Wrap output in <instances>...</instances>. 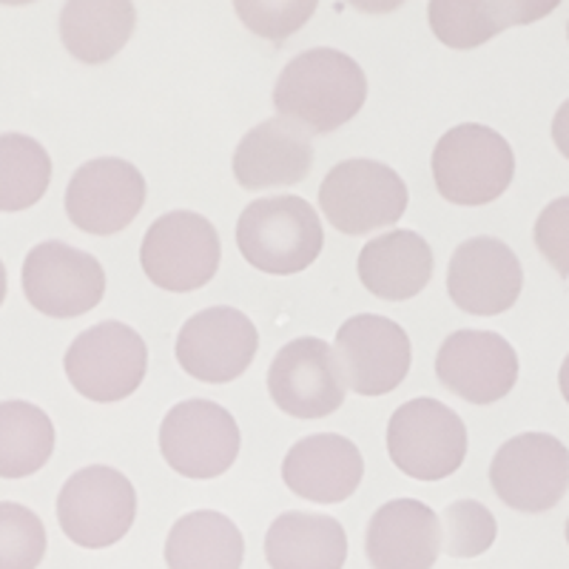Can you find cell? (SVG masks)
<instances>
[{
    "label": "cell",
    "mask_w": 569,
    "mask_h": 569,
    "mask_svg": "<svg viewBox=\"0 0 569 569\" xmlns=\"http://www.w3.org/2000/svg\"><path fill=\"white\" fill-rule=\"evenodd\" d=\"M563 536H567V543H569V518H567V527H563Z\"/></svg>",
    "instance_id": "e575fe53"
},
{
    "label": "cell",
    "mask_w": 569,
    "mask_h": 569,
    "mask_svg": "<svg viewBox=\"0 0 569 569\" xmlns=\"http://www.w3.org/2000/svg\"><path fill=\"white\" fill-rule=\"evenodd\" d=\"M233 9L253 34L284 40L313 18L317 3H308V0H288V3L284 0H242V3H233Z\"/></svg>",
    "instance_id": "f546056e"
},
{
    "label": "cell",
    "mask_w": 569,
    "mask_h": 569,
    "mask_svg": "<svg viewBox=\"0 0 569 569\" xmlns=\"http://www.w3.org/2000/svg\"><path fill=\"white\" fill-rule=\"evenodd\" d=\"M146 202V180L120 157L83 162L66 188V213L86 233L111 237L134 222Z\"/></svg>",
    "instance_id": "9a60e30c"
},
{
    "label": "cell",
    "mask_w": 569,
    "mask_h": 569,
    "mask_svg": "<svg viewBox=\"0 0 569 569\" xmlns=\"http://www.w3.org/2000/svg\"><path fill=\"white\" fill-rule=\"evenodd\" d=\"M356 268L373 297L405 302L419 297L433 277V248L416 231H390L362 248Z\"/></svg>",
    "instance_id": "44dd1931"
},
{
    "label": "cell",
    "mask_w": 569,
    "mask_h": 569,
    "mask_svg": "<svg viewBox=\"0 0 569 569\" xmlns=\"http://www.w3.org/2000/svg\"><path fill=\"white\" fill-rule=\"evenodd\" d=\"M137 27L129 0H71L60 12V40L80 63L98 66L114 58Z\"/></svg>",
    "instance_id": "cb8c5ba5"
},
{
    "label": "cell",
    "mask_w": 569,
    "mask_h": 569,
    "mask_svg": "<svg viewBox=\"0 0 569 569\" xmlns=\"http://www.w3.org/2000/svg\"><path fill=\"white\" fill-rule=\"evenodd\" d=\"M556 7V0H433L427 14L430 29L441 43L450 49H476L496 38L501 29L512 23H530L550 14Z\"/></svg>",
    "instance_id": "7402d4cb"
},
{
    "label": "cell",
    "mask_w": 569,
    "mask_h": 569,
    "mask_svg": "<svg viewBox=\"0 0 569 569\" xmlns=\"http://www.w3.org/2000/svg\"><path fill=\"white\" fill-rule=\"evenodd\" d=\"M333 353L348 390L359 396H385L399 388L413 359L405 328L376 313L350 317L339 328Z\"/></svg>",
    "instance_id": "4fadbf2b"
},
{
    "label": "cell",
    "mask_w": 569,
    "mask_h": 569,
    "mask_svg": "<svg viewBox=\"0 0 569 569\" xmlns=\"http://www.w3.org/2000/svg\"><path fill=\"white\" fill-rule=\"evenodd\" d=\"M20 282L34 311L54 319L83 317L98 308L106 293V273L98 259L60 240H46L27 253Z\"/></svg>",
    "instance_id": "8fae6325"
},
{
    "label": "cell",
    "mask_w": 569,
    "mask_h": 569,
    "mask_svg": "<svg viewBox=\"0 0 569 569\" xmlns=\"http://www.w3.org/2000/svg\"><path fill=\"white\" fill-rule=\"evenodd\" d=\"M525 288V271L507 242L476 237L461 242L447 268V293L456 308L472 317L510 311Z\"/></svg>",
    "instance_id": "e0dca14e"
},
{
    "label": "cell",
    "mask_w": 569,
    "mask_h": 569,
    "mask_svg": "<svg viewBox=\"0 0 569 569\" xmlns=\"http://www.w3.org/2000/svg\"><path fill=\"white\" fill-rule=\"evenodd\" d=\"M266 558L271 569H342L348 536L337 518L282 512L268 527Z\"/></svg>",
    "instance_id": "603a6c76"
},
{
    "label": "cell",
    "mask_w": 569,
    "mask_h": 569,
    "mask_svg": "<svg viewBox=\"0 0 569 569\" xmlns=\"http://www.w3.org/2000/svg\"><path fill=\"white\" fill-rule=\"evenodd\" d=\"M71 388L91 401H120L134 393L149 370V350L134 328L100 322L69 345L63 359Z\"/></svg>",
    "instance_id": "ba28073f"
},
{
    "label": "cell",
    "mask_w": 569,
    "mask_h": 569,
    "mask_svg": "<svg viewBox=\"0 0 569 569\" xmlns=\"http://www.w3.org/2000/svg\"><path fill=\"white\" fill-rule=\"evenodd\" d=\"M237 246L257 271L291 277L322 253V220L302 197H262L242 211Z\"/></svg>",
    "instance_id": "7a4b0ae2"
},
{
    "label": "cell",
    "mask_w": 569,
    "mask_h": 569,
    "mask_svg": "<svg viewBox=\"0 0 569 569\" xmlns=\"http://www.w3.org/2000/svg\"><path fill=\"white\" fill-rule=\"evenodd\" d=\"M365 552L373 569H430L441 556V518L416 498H396L370 516Z\"/></svg>",
    "instance_id": "ac0fdd59"
},
{
    "label": "cell",
    "mask_w": 569,
    "mask_h": 569,
    "mask_svg": "<svg viewBox=\"0 0 569 569\" xmlns=\"http://www.w3.org/2000/svg\"><path fill=\"white\" fill-rule=\"evenodd\" d=\"M490 485L518 512H547L569 490V450L550 433H521L498 447Z\"/></svg>",
    "instance_id": "30bf717a"
},
{
    "label": "cell",
    "mask_w": 569,
    "mask_h": 569,
    "mask_svg": "<svg viewBox=\"0 0 569 569\" xmlns=\"http://www.w3.org/2000/svg\"><path fill=\"white\" fill-rule=\"evenodd\" d=\"M558 385H561V396L567 399V405H569V353L561 365V373H558Z\"/></svg>",
    "instance_id": "d6a6232c"
},
{
    "label": "cell",
    "mask_w": 569,
    "mask_h": 569,
    "mask_svg": "<svg viewBox=\"0 0 569 569\" xmlns=\"http://www.w3.org/2000/svg\"><path fill=\"white\" fill-rule=\"evenodd\" d=\"M567 38H569V23H567Z\"/></svg>",
    "instance_id": "d590c367"
},
{
    "label": "cell",
    "mask_w": 569,
    "mask_h": 569,
    "mask_svg": "<svg viewBox=\"0 0 569 569\" xmlns=\"http://www.w3.org/2000/svg\"><path fill=\"white\" fill-rule=\"evenodd\" d=\"M368 98L362 66L339 49H308L279 71L273 109L308 134H328L353 120Z\"/></svg>",
    "instance_id": "6da1fadb"
},
{
    "label": "cell",
    "mask_w": 569,
    "mask_h": 569,
    "mask_svg": "<svg viewBox=\"0 0 569 569\" xmlns=\"http://www.w3.org/2000/svg\"><path fill=\"white\" fill-rule=\"evenodd\" d=\"M162 556L169 569H240L246 538L222 512L197 510L171 527Z\"/></svg>",
    "instance_id": "d4e9b609"
},
{
    "label": "cell",
    "mask_w": 569,
    "mask_h": 569,
    "mask_svg": "<svg viewBox=\"0 0 569 569\" xmlns=\"http://www.w3.org/2000/svg\"><path fill=\"white\" fill-rule=\"evenodd\" d=\"M319 208L337 231L365 237L401 220L408 211V186L385 162L345 160L319 186Z\"/></svg>",
    "instance_id": "277c9868"
},
{
    "label": "cell",
    "mask_w": 569,
    "mask_h": 569,
    "mask_svg": "<svg viewBox=\"0 0 569 569\" xmlns=\"http://www.w3.org/2000/svg\"><path fill=\"white\" fill-rule=\"evenodd\" d=\"M259 333L251 319L237 308H206L182 325L177 337V362L188 376L208 385L240 379L251 368Z\"/></svg>",
    "instance_id": "5bb4252c"
},
{
    "label": "cell",
    "mask_w": 569,
    "mask_h": 569,
    "mask_svg": "<svg viewBox=\"0 0 569 569\" xmlns=\"http://www.w3.org/2000/svg\"><path fill=\"white\" fill-rule=\"evenodd\" d=\"M137 516V492L114 467L91 465L71 472L58 496L60 530L83 550L123 541Z\"/></svg>",
    "instance_id": "52a82bcc"
},
{
    "label": "cell",
    "mask_w": 569,
    "mask_h": 569,
    "mask_svg": "<svg viewBox=\"0 0 569 569\" xmlns=\"http://www.w3.org/2000/svg\"><path fill=\"white\" fill-rule=\"evenodd\" d=\"M496 516L481 501L459 498L441 518V550L450 558H479L496 543Z\"/></svg>",
    "instance_id": "83f0119b"
},
{
    "label": "cell",
    "mask_w": 569,
    "mask_h": 569,
    "mask_svg": "<svg viewBox=\"0 0 569 569\" xmlns=\"http://www.w3.org/2000/svg\"><path fill=\"white\" fill-rule=\"evenodd\" d=\"M365 461L359 447L337 433H313L299 439L282 461L288 490L313 505H339L362 485Z\"/></svg>",
    "instance_id": "d6986e66"
},
{
    "label": "cell",
    "mask_w": 569,
    "mask_h": 569,
    "mask_svg": "<svg viewBox=\"0 0 569 569\" xmlns=\"http://www.w3.org/2000/svg\"><path fill=\"white\" fill-rule=\"evenodd\" d=\"M240 425L217 401H180L160 425L162 459L186 479L222 476L240 456Z\"/></svg>",
    "instance_id": "9c48e42d"
},
{
    "label": "cell",
    "mask_w": 569,
    "mask_h": 569,
    "mask_svg": "<svg viewBox=\"0 0 569 569\" xmlns=\"http://www.w3.org/2000/svg\"><path fill=\"white\" fill-rule=\"evenodd\" d=\"M220 233L194 211H169L157 217L142 237L140 266L146 277L171 293L197 291L220 268Z\"/></svg>",
    "instance_id": "8992f818"
},
{
    "label": "cell",
    "mask_w": 569,
    "mask_h": 569,
    "mask_svg": "<svg viewBox=\"0 0 569 569\" xmlns=\"http://www.w3.org/2000/svg\"><path fill=\"white\" fill-rule=\"evenodd\" d=\"M46 556V527L38 512L0 501V569H38Z\"/></svg>",
    "instance_id": "f1b7e54d"
},
{
    "label": "cell",
    "mask_w": 569,
    "mask_h": 569,
    "mask_svg": "<svg viewBox=\"0 0 569 569\" xmlns=\"http://www.w3.org/2000/svg\"><path fill=\"white\" fill-rule=\"evenodd\" d=\"M536 248L541 257L558 271V277H569V197H558L538 213L536 220Z\"/></svg>",
    "instance_id": "4dcf8cb0"
},
{
    "label": "cell",
    "mask_w": 569,
    "mask_h": 569,
    "mask_svg": "<svg viewBox=\"0 0 569 569\" xmlns=\"http://www.w3.org/2000/svg\"><path fill=\"white\" fill-rule=\"evenodd\" d=\"M268 393L273 405L293 419H325L342 408L348 385L337 353L325 339L299 337L273 356Z\"/></svg>",
    "instance_id": "7c38bea8"
},
{
    "label": "cell",
    "mask_w": 569,
    "mask_h": 569,
    "mask_svg": "<svg viewBox=\"0 0 569 569\" xmlns=\"http://www.w3.org/2000/svg\"><path fill=\"white\" fill-rule=\"evenodd\" d=\"M388 453L410 479L441 481L465 465L467 427L441 401L410 399L390 416Z\"/></svg>",
    "instance_id": "5b68a950"
},
{
    "label": "cell",
    "mask_w": 569,
    "mask_h": 569,
    "mask_svg": "<svg viewBox=\"0 0 569 569\" xmlns=\"http://www.w3.org/2000/svg\"><path fill=\"white\" fill-rule=\"evenodd\" d=\"M512 177L516 154L490 126H456L436 142L433 180L453 206H487L505 194Z\"/></svg>",
    "instance_id": "3957f363"
},
{
    "label": "cell",
    "mask_w": 569,
    "mask_h": 569,
    "mask_svg": "<svg viewBox=\"0 0 569 569\" xmlns=\"http://www.w3.org/2000/svg\"><path fill=\"white\" fill-rule=\"evenodd\" d=\"M54 450L52 419L29 401H0V479H27Z\"/></svg>",
    "instance_id": "484cf974"
},
{
    "label": "cell",
    "mask_w": 569,
    "mask_h": 569,
    "mask_svg": "<svg viewBox=\"0 0 569 569\" xmlns=\"http://www.w3.org/2000/svg\"><path fill=\"white\" fill-rule=\"evenodd\" d=\"M231 169L248 191L297 186L313 169L311 137L284 117H271L242 137L233 151Z\"/></svg>",
    "instance_id": "ffe728a7"
},
{
    "label": "cell",
    "mask_w": 569,
    "mask_h": 569,
    "mask_svg": "<svg viewBox=\"0 0 569 569\" xmlns=\"http://www.w3.org/2000/svg\"><path fill=\"white\" fill-rule=\"evenodd\" d=\"M436 376L470 405L505 399L518 382V353L492 330H456L436 353Z\"/></svg>",
    "instance_id": "2e32d148"
},
{
    "label": "cell",
    "mask_w": 569,
    "mask_h": 569,
    "mask_svg": "<svg viewBox=\"0 0 569 569\" xmlns=\"http://www.w3.org/2000/svg\"><path fill=\"white\" fill-rule=\"evenodd\" d=\"M52 182V157L29 134H0V211H27Z\"/></svg>",
    "instance_id": "4316f807"
},
{
    "label": "cell",
    "mask_w": 569,
    "mask_h": 569,
    "mask_svg": "<svg viewBox=\"0 0 569 569\" xmlns=\"http://www.w3.org/2000/svg\"><path fill=\"white\" fill-rule=\"evenodd\" d=\"M3 299H7V268L0 262V305H3Z\"/></svg>",
    "instance_id": "836d02e7"
},
{
    "label": "cell",
    "mask_w": 569,
    "mask_h": 569,
    "mask_svg": "<svg viewBox=\"0 0 569 569\" xmlns=\"http://www.w3.org/2000/svg\"><path fill=\"white\" fill-rule=\"evenodd\" d=\"M552 142H556V149L569 160V100L561 103V109L552 117Z\"/></svg>",
    "instance_id": "1f68e13d"
}]
</instances>
